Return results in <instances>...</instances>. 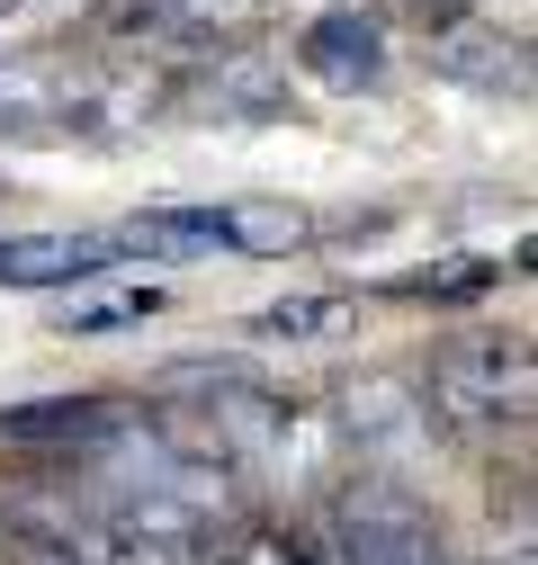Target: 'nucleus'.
Returning a JSON list of instances; mask_svg holds the SVG:
<instances>
[{
    "mask_svg": "<svg viewBox=\"0 0 538 565\" xmlns=\"http://www.w3.org/2000/svg\"><path fill=\"white\" fill-rule=\"evenodd\" d=\"M431 73L466 82V90H494V99H529V36L503 19H431Z\"/></svg>",
    "mask_w": 538,
    "mask_h": 565,
    "instance_id": "obj_4",
    "label": "nucleus"
},
{
    "mask_svg": "<svg viewBox=\"0 0 538 565\" xmlns=\"http://www.w3.org/2000/svg\"><path fill=\"white\" fill-rule=\"evenodd\" d=\"M297 73L323 82V90H377L386 82V28L368 10H323L297 36Z\"/></svg>",
    "mask_w": 538,
    "mask_h": 565,
    "instance_id": "obj_5",
    "label": "nucleus"
},
{
    "mask_svg": "<svg viewBox=\"0 0 538 565\" xmlns=\"http://www.w3.org/2000/svg\"><path fill=\"white\" fill-rule=\"evenodd\" d=\"M36 539L63 547L73 565H189L180 539L134 530V521H99V512H82V503H73V521H54V530H36Z\"/></svg>",
    "mask_w": 538,
    "mask_h": 565,
    "instance_id": "obj_8",
    "label": "nucleus"
},
{
    "mask_svg": "<svg viewBox=\"0 0 538 565\" xmlns=\"http://www.w3.org/2000/svg\"><path fill=\"white\" fill-rule=\"evenodd\" d=\"M0 556H10V512H0Z\"/></svg>",
    "mask_w": 538,
    "mask_h": 565,
    "instance_id": "obj_18",
    "label": "nucleus"
},
{
    "mask_svg": "<svg viewBox=\"0 0 538 565\" xmlns=\"http://www.w3.org/2000/svg\"><path fill=\"white\" fill-rule=\"evenodd\" d=\"M332 323H351V297H288V306L251 315V332H269V341H288V332H332Z\"/></svg>",
    "mask_w": 538,
    "mask_h": 565,
    "instance_id": "obj_14",
    "label": "nucleus"
},
{
    "mask_svg": "<svg viewBox=\"0 0 538 565\" xmlns=\"http://www.w3.org/2000/svg\"><path fill=\"white\" fill-rule=\"evenodd\" d=\"M332 565H466V547H449V530L395 476H359L332 503Z\"/></svg>",
    "mask_w": 538,
    "mask_h": 565,
    "instance_id": "obj_3",
    "label": "nucleus"
},
{
    "mask_svg": "<svg viewBox=\"0 0 538 565\" xmlns=\"http://www.w3.org/2000/svg\"><path fill=\"white\" fill-rule=\"evenodd\" d=\"M108 260V234H0V288H82Z\"/></svg>",
    "mask_w": 538,
    "mask_h": 565,
    "instance_id": "obj_6",
    "label": "nucleus"
},
{
    "mask_svg": "<svg viewBox=\"0 0 538 565\" xmlns=\"http://www.w3.org/2000/svg\"><path fill=\"white\" fill-rule=\"evenodd\" d=\"M0 10H19V0H0Z\"/></svg>",
    "mask_w": 538,
    "mask_h": 565,
    "instance_id": "obj_19",
    "label": "nucleus"
},
{
    "mask_svg": "<svg viewBox=\"0 0 538 565\" xmlns=\"http://www.w3.org/2000/svg\"><path fill=\"white\" fill-rule=\"evenodd\" d=\"M512 565H529V556H512Z\"/></svg>",
    "mask_w": 538,
    "mask_h": 565,
    "instance_id": "obj_20",
    "label": "nucleus"
},
{
    "mask_svg": "<svg viewBox=\"0 0 538 565\" xmlns=\"http://www.w3.org/2000/svg\"><path fill=\"white\" fill-rule=\"evenodd\" d=\"M10 565H73V556L45 547V539H10Z\"/></svg>",
    "mask_w": 538,
    "mask_h": 565,
    "instance_id": "obj_17",
    "label": "nucleus"
},
{
    "mask_svg": "<svg viewBox=\"0 0 538 565\" xmlns=\"http://www.w3.org/2000/svg\"><path fill=\"white\" fill-rule=\"evenodd\" d=\"M134 10H144V28H162L180 45H234L269 0H134Z\"/></svg>",
    "mask_w": 538,
    "mask_h": 565,
    "instance_id": "obj_11",
    "label": "nucleus"
},
{
    "mask_svg": "<svg viewBox=\"0 0 538 565\" xmlns=\"http://www.w3.org/2000/svg\"><path fill=\"white\" fill-rule=\"evenodd\" d=\"M144 315H162V288L99 297V306H82V315H73V332H82V341H99V332H117V323H144Z\"/></svg>",
    "mask_w": 538,
    "mask_h": 565,
    "instance_id": "obj_15",
    "label": "nucleus"
},
{
    "mask_svg": "<svg viewBox=\"0 0 538 565\" xmlns=\"http://www.w3.org/2000/svg\"><path fill=\"white\" fill-rule=\"evenodd\" d=\"M413 395H422L413 377H368L342 395V431L359 440V458H395L431 431V404H413Z\"/></svg>",
    "mask_w": 538,
    "mask_h": 565,
    "instance_id": "obj_7",
    "label": "nucleus"
},
{
    "mask_svg": "<svg viewBox=\"0 0 538 565\" xmlns=\"http://www.w3.org/2000/svg\"><path fill=\"white\" fill-rule=\"evenodd\" d=\"M431 422H458V431H520L538 404V360L520 332H449L431 350L422 377Z\"/></svg>",
    "mask_w": 538,
    "mask_h": 565,
    "instance_id": "obj_1",
    "label": "nucleus"
},
{
    "mask_svg": "<svg viewBox=\"0 0 538 565\" xmlns=\"http://www.w3.org/2000/svg\"><path fill=\"white\" fill-rule=\"evenodd\" d=\"M216 63L189 82V99L197 108H216V117H269L279 108V73H269V54H251V45H207Z\"/></svg>",
    "mask_w": 538,
    "mask_h": 565,
    "instance_id": "obj_10",
    "label": "nucleus"
},
{
    "mask_svg": "<svg viewBox=\"0 0 538 565\" xmlns=\"http://www.w3.org/2000/svg\"><path fill=\"white\" fill-rule=\"evenodd\" d=\"M108 422H117V404H99V395H36V404L0 413V449H90Z\"/></svg>",
    "mask_w": 538,
    "mask_h": 565,
    "instance_id": "obj_9",
    "label": "nucleus"
},
{
    "mask_svg": "<svg viewBox=\"0 0 538 565\" xmlns=\"http://www.w3.org/2000/svg\"><path fill=\"white\" fill-rule=\"evenodd\" d=\"M117 108V73L73 45H28L0 63V135H73Z\"/></svg>",
    "mask_w": 538,
    "mask_h": 565,
    "instance_id": "obj_2",
    "label": "nucleus"
},
{
    "mask_svg": "<svg viewBox=\"0 0 538 565\" xmlns=\"http://www.w3.org/2000/svg\"><path fill=\"white\" fill-rule=\"evenodd\" d=\"M207 565H305V547L297 539H279V530H216L207 539Z\"/></svg>",
    "mask_w": 538,
    "mask_h": 565,
    "instance_id": "obj_13",
    "label": "nucleus"
},
{
    "mask_svg": "<svg viewBox=\"0 0 538 565\" xmlns=\"http://www.w3.org/2000/svg\"><path fill=\"white\" fill-rule=\"evenodd\" d=\"M216 216H225V252H297L314 234L297 206H216Z\"/></svg>",
    "mask_w": 538,
    "mask_h": 565,
    "instance_id": "obj_12",
    "label": "nucleus"
},
{
    "mask_svg": "<svg viewBox=\"0 0 538 565\" xmlns=\"http://www.w3.org/2000/svg\"><path fill=\"white\" fill-rule=\"evenodd\" d=\"M494 288V260H458V269H422V278H404V297H476Z\"/></svg>",
    "mask_w": 538,
    "mask_h": 565,
    "instance_id": "obj_16",
    "label": "nucleus"
}]
</instances>
